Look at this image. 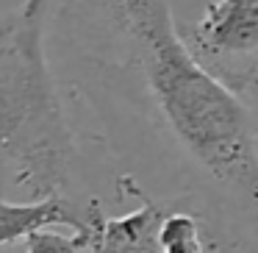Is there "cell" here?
I'll return each mask as SVG.
<instances>
[{
  "label": "cell",
  "mask_w": 258,
  "mask_h": 253,
  "mask_svg": "<svg viewBox=\"0 0 258 253\" xmlns=\"http://www.w3.org/2000/svg\"><path fill=\"white\" fill-rule=\"evenodd\" d=\"M106 217L100 197L81 200L70 195L45 197H12L0 189V250H17L20 242L42 228L92 231L97 236Z\"/></svg>",
  "instance_id": "277c9868"
},
{
  "label": "cell",
  "mask_w": 258,
  "mask_h": 253,
  "mask_svg": "<svg viewBox=\"0 0 258 253\" xmlns=\"http://www.w3.org/2000/svg\"><path fill=\"white\" fill-rule=\"evenodd\" d=\"M50 42L117 175L195 206L219 250L258 247L255 117L189 50L172 0H53Z\"/></svg>",
  "instance_id": "6da1fadb"
},
{
  "label": "cell",
  "mask_w": 258,
  "mask_h": 253,
  "mask_svg": "<svg viewBox=\"0 0 258 253\" xmlns=\"http://www.w3.org/2000/svg\"><path fill=\"white\" fill-rule=\"evenodd\" d=\"M0 189H3V186H0Z\"/></svg>",
  "instance_id": "52a82bcc"
},
{
  "label": "cell",
  "mask_w": 258,
  "mask_h": 253,
  "mask_svg": "<svg viewBox=\"0 0 258 253\" xmlns=\"http://www.w3.org/2000/svg\"><path fill=\"white\" fill-rule=\"evenodd\" d=\"M53 0L0 12V186L12 197H97L50 59Z\"/></svg>",
  "instance_id": "7a4b0ae2"
},
{
  "label": "cell",
  "mask_w": 258,
  "mask_h": 253,
  "mask_svg": "<svg viewBox=\"0 0 258 253\" xmlns=\"http://www.w3.org/2000/svg\"><path fill=\"white\" fill-rule=\"evenodd\" d=\"M244 97H247V103H250V109H252V117H255V139H258V86H252Z\"/></svg>",
  "instance_id": "8992f818"
},
{
  "label": "cell",
  "mask_w": 258,
  "mask_h": 253,
  "mask_svg": "<svg viewBox=\"0 0 258 253\" xmlns=\"http://www.w3.org/2000/svg\"><path fill=\"white\" fill-rule=\"evenodd\" d=\"M158 250L164 253H203L219 250L217 236L197 209L186 200H172L158 225Z\"/></svg>",
  "instance_id": "5b68a950"
},
{
  "label": "cell",
  "mask_w": 258,
  "mask_h": 253,
  "mask_svg": "<svg viewBox=\"0 0 258 253\" xmlns=\"http://www.w3.org/2000/svg\"><path fill=\"white\" fill-rule=\"evenodd\" d=\"M180 34L189 50L230 89L247 95L258 86V0H214Z\"/></svg>",
  "instance_id": "3957f363"
}]
</instances>
